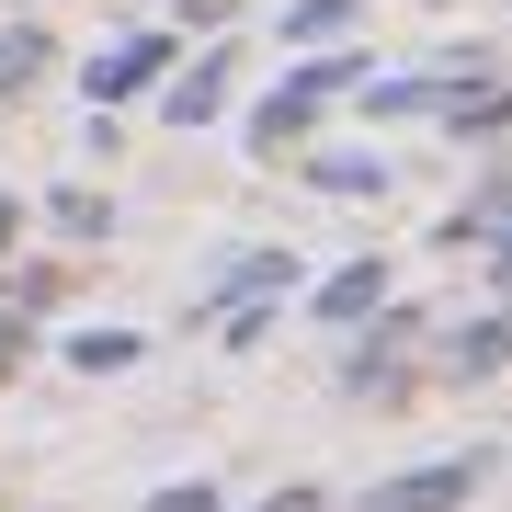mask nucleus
<instances>
[{
	"mask_svg": "<svg viewBox=\"0 0 512 512\" xmlns=\"http://www.w3.org/2000/svg\"><path fill=\"white\" fill-rule=\"evenodd\" d=\"M171 57H183L171 35H137V46H114V57H92V114H103V103H126V92H148V80H160Z\"/></svg>",
	"mask_w": 512,
	"mask_h": 512,
	"instance_id": "nucleus-3",
	"label": "nucleus"
},
{
	"mask_svg": "<svg viewBox=\"0 0 512 512\" xmlns=\"http://www.w3.org/2000/svg\"><path fill=\"white\" fill-rule=\"evenodd\" d=\"M353 80H365V57H353V46H330V57H308V69H296L285 92H262V114H251V137H262V148L308 137V126H319V103H342Z\"/></svg>",
	"mask_w": 512,
	"mask_h": 512,
	"instance_id": "nucleus-1",
	"label": "nucleus"
},
{
	"mask_svg": "<svg viewBox=\"0 0 512 512\" xmlns=\"http://www.w3.org/2000/svg\"><path fill=\"white\" fill-rule=\"evenodd\" d=\"M353 12H365V0H296V12H285V46H319V35H342Z\"/></svg>",
	"mask_w": 512,
	"mask_h": 512,
	"instance_id": "nucleus-9",
	"label": "nucleus"
},
{
	"mask_svg": "<svg viewBox=\"0 0 512 512\" xmlns=\"http://www.w3.org/2000/svg\"><path fill=\"white\" fill-rule=\"evenodd\" d=\"M319 194H387V160H365V148H330V160H319Z\"/></svg>",
	"mask_w": 512,
	"mask_h": 512,
	"instance_id": "nucleus-8",
	"label": "nucleus"
},
{
	"mask_svg": "<svg viewBox=\"0 0 512 512\" xmlns=\"http://www.w3.org/2000/svg\"><path fill=\"white\" fill-rule=\"evenodd\" d=\"M148 512H217V490H205V478H171V490L148 501Z\"/></svg>",
	"mask_w": 512,
	"mask_h": 512,
	"instance_id": "nucleus-14",
	"label": "nucleus"
},
{
	"mask_svg": "<svg viewBox=\"0 0 512 512\" xmlns=\"http://www.w3.org/2000/svg\"><path fill=\"white\" fill-rule=\"evenodd\" d=\"M262 512H319V490H285V501H262Z\"/></svg>",
	"mask_w": 512,
	"mask_h": 512,
	"instance_id": "nucleus-16",
	"label": "nucleus"
},
{
	"mask_svg": "<svg viewBox=\"0 0 512 512\" xmlns=\"http://www.w3.org/2000/svg\"><path fill=\"white\" fill-rule=\"evenodd\" d=\"M444 114H456V137H490V126H512V80H456V92H444Z\"/></svg>",
	"mask_w": 512,
	"mask_h": 512,
	"instance_id": "nucleus-6",
	"label": "nucleus"
},
{
	"mask_svg": "<svg viewBox=\"0 0 512 512\" xmlns=\"http://www.w3.org/2000/svg\"><path fill=\"white\" fill-rule=\"evenodd\" d=\"M490 274H501V296H512V228H490Z\"/></svg>",
	"mask_w": 512,
	"mask_h": 512,
	"instance_id": "nucleus-15",
	"label": "nucleus"
},
{
	"mask_svg": "<svg viewBox=\"0 0 512 512\" xmlns=\"http://www.w3.org/2000/svg\"><path fill=\"white\" fill-rule=\"evenodd\" d=\"M12 228H23V217H12V205H0V251H12Z\"/></svg>",
	"mask_w": 512,
	"mask_h": 512,
	"instance_id": "nucleus-17",
	"label": "nucleus"
},
{
	"mask_svg": "<svg viewBox=\"0 0 512 512\" xmlns=\"http://www.w3.org/2000/svg\"><path fill=\"white\" fill-rule=\"evenodd\" d=\"M217 103H228V46H205L194 69H183V80H171V92H160V114H171V126H205V114H217Z\"/></svg>",
	"mask_w": 512,
	"mask_h": 512,
	"instance_id": "nucleus-4",
	"label": "nucleus"
},
{
	"mask_svg": "<svg viewBox=\"0 0 512 512\" xmlns=\"http://www.w3.org/2000/svg\"><path fill=\"white\" fill-rule=\"evenodd\" d=\"M35 69H46V35H35V23H12V35H0V92H23Z\"/></svg>",
	"mask_w": 512,
	"mask_h": 512,
	"instance_id": "nucleus-10",
	"label": "nucleus"
},
{
	"mask_svg": "<svg viewBox=\"0 0 512 512\" xmlns=\"http://www.w3.org/2000/svg\"><path fill=\"white\" fill-rule=\"evenodd\" d=\"M126 353H137V330H80L69 365H92V376H103V365H126Z\"/></svg>",
	"mask_w": 512,
	"mask_h": 512,
	"instance_id": "nucleus-12",
	"label": "nucleus"
},
{
	"mask_svg": "<svg viewBox=\"0 0 512 512\" xmlns=\"http://www.w3.org/2000/svg\"><path fill=\"white\" fill-rule=\"evenodd\" d=\"M512 353V308H490V330H456V365L478 376V365H501Z\"/></svg>",
	"mask_w": 512,
	"mask_h": 512,
	"instance_id": "nucleus-11",
	"label": "nucleus"
},
{
	"mask_svg": "<svg viewBox=\"0 0 512 512\" xmlns=\"http://www.w3.org/2000/svg\"><path fill=\"white\" fill-rule=\"evenodd\" d=\"M46 217L69 228V239H103V205H92V194H46Z\"/></svg>",
	"mask_w": 512,
	"mask_h": 512,
	"instance_id": "nucleus-13",
	"label": "nucleus"
},
{
	"mask_svg": "<svg viewBox=\"0 0 512 512\" xmlns=\"http://www.w3.org/2000/svg\"><path fill=\"white\" fill-rule=\"evenodd\" d=\"M478 478H490V467H478V456H433V467H410V478H387V490H376L365 512H456V501L478 490Z\"/></svg>",
	"mask_w": 512,
	"mask_h": 512,
	"instance_id": "nucleus-2",
	"label": "nucleus"
},
{
	"mask_svg": "<svg viewBox=\"0 0 512 512\" xmlns=\"http://www.w3.org/2000/svg\"><path fill=\"white\" fill-rule=\"evenodd\" d=\"M376 296H387V262H342V274L319 285V319H330V330H353V319L376 308Z\"/></svg>",
	"mask_w": 512,
	"mask_h": 512,
	"instance_id": "nucleus-5",
	"label": "nucleus"
},
{
	"mask_svg": "<svg viewBox=\"0 0 512 512\" xmlns=\"http://www.w3.org/2000/svg\"><path fill=\"white\" fill-rule=\"evenodd\" d=\"M285 285V251H251V262H228V285H217V319L228 308H251V296H274Z\"/></svg>",
	"mask_w": 512,
	"mask_h": 512,
	"instance_id": "nucleus-7",
	"label": "nucleus"
}]
</instances>
